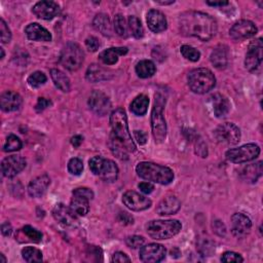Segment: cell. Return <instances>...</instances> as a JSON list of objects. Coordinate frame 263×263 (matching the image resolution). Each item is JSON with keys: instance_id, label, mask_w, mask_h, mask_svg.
<instances>
[{"instance_id": "6da1fadb", "label": "cell", "mask_w": 263, "mask_h": 263, "mask_svg": "<svg viewBox=\"0 0 263 263\" xmlns=\"http://www.w3.org/2000/svg\"><path fill=\"white\" fill-rule=\"evenodd\" d=\"M179 29L185 36L196 37L203 41L212 39L217 33V22L210 14L189 10L180 14Z\"/></svg>"}, {"instance_id": "7a4b0ae2", "label": "cell", "mask_w": 263, "mask_h": 263, "mask_svg": "<svg viewBox=\"0 0 263 263\" xmlns=\"http://www.w3.org/2000/svg\"><path fill=\"white\" fill-rule=\"evenodd\" d=\"M110 126L111 135L109 142L124 146L130 153L134 152L136 150V145L129 131L128 118L124 109L116 108L111 112Z\"/></svg>"}, {"instance_id": "3957f363", "label": "cell", "mask_w": 263, "mask_h": 263, "mask_svg": "<svg viewBox=\"0 0 263 263\" xmlns=\"http://www.w3.org/2000/svg\"><path fill=\"white\" fill-rule=\"evenodd\" d=\"M136 172L140 178L162 185H168L174 180V172L170 168L154 163H139Z\"/></svg>"}, {"instance_id": "277c9868", "label": "cell", "mask_w": 263, "mask_h": 263, "mask_svg": "<svg viewBox=\"0 0 263 263\" xmlns=\"http://www.w3.org/2000/svg\"><path fill=\"white\" fill-rule=\"evenodd\" d=\"M166 99L161 94L155 95L154 105L151 111V130L156 143H163L167 137V124L164 116Z\"/></svg>"}, {"instance_id": "5b68a950", "label": "cell", "mask_w": 263, "mask_h": 263, "mask_svg": "<svg viewBox=\"0 0 263 263\" xmlns=\"http://www.w3.org/2000/svg\"><path fill=\"white\" fill-rule=\"evenodd\" d=\"M216 78L211 70L207 68H198L188 74V85L196 94H206L214 89Z\"/></svg>"}, {"instance_id": "8992f818", "label": "cell", "mask_w": 263, "mask_h": 263, "mask_svg": "<svg viewBox=\"0 0 263 263\" xmlns=\"http://www.w3.org/2000/svg\"><path fill=\"white\" fill-rule=\"evenodd\" d=\"M182 224L178 220H153L146 225V232L151 239L168 240L180 233Z\"/></svg>"}, {"instance_id": "52a82bcc", "label": "cell", "mask_w": 263, "mask_h": 263, "mask_svg": "<svg viewBox=\"0 0 263 263\" xmlns=\"http://www.w3.org/2000/svg\"><path fill=\"white\" fill-rule=\"evenodd\" d=\"M89 166L91 171L103 179L105 182H113L118 177V167L110 160L104 159L102 156H94L90 160Z\"/></svg>"}, {"instance_id": "ba28073f", "label": "cell", "mask_w": 263, "mask_h": 263, "mask_svg": "<svg viewBox=\"0 0 263 263\" xmlns=\"http://www.w3.org/2000/svg\"><path fill=\"white\" fill-rule=\"evenodd\" d=\"M84 61V52L79 44L68 42L62 49L60 62L69 71H76Z\"/></svg>"}, {"instance_id": "9c48e42d", "label": "cell", "mask_w": 263, "mask_h": 263, "mask_svg": "<svg viewBox=\"0 0 263 263\" xmlns=\"http://www.w3.org/2000/svg\"><path fill=\"white\" fill-rule=\"evenodd\" d=\"M260 154V148L256 144H246L243 145L239 148H234L227 150L225 153L226 159L232 163L235 164H243L248 163L253 160Z\"/></svg>"}, {"instance_id": "30bf717a", "label": "cell", "mask_w": 263, "mask_h": 263, "mask_svg": "<svg viewBox=\"0 0 263 263\" xmlns=\"http://www.w3.org/2000/svg\"><path fill=\"white\" fill-rule=\"evenodd\" d=\"M214 136L219 143L236 145L241 140V130L232 122H225L214 131Z\"/></svg>"}, {"instance_id": "8fae6325", "label": "cell", "mask_w": 263, "mask_h": 263, "mask_svg": "<svg viewBox=\"0 0 263 263\" xmlns=\"http://www.w3.org/2000/svg\"><path fill=\"white\" fill-rule=\"evenodd\" d=\"M258 29L255 24L248 20L237 22L230 30V35L234 40L241 41L255 36Z\"/></svg>"}, {"instance_id": "7c38bea8", "label": "cell", "mask_w": 263, "mask_h": 263, "mask_svg": "<svg viewBox=\"0 0 263 263\" xmlns=\"http://www.w3.org/2000/svg\"><path fill=\"white\" fill-rule=\"evenodd\" d=\"M167 254L166 248L161 244H148L140 249L139 256L141 261L146 263H156L165 259Z\"/></svg>"}, {"instance_id": "4fadbf2b", "label": "cell", "mask_w": 263, "mask_h": 263, "mask_svg": "<svg viewBox=\"0 0 263 263\" xmlns=\"http://www.w3.org/2000/svg\"><path fill=\"white\" fill-rule=\"evenodd\" d=\"M262 50L263 44L261 38H258L250 43L246 59H245V66H246L247 70H249L250 72L255 71L260 66L262 62Z\"/></svg>"}, {"instance_id": "5bb4252c", "label": "cell", "mask_w": 263, "mask_h": 263, "mask_svg": "<svg viewBox=\"0 0 263 263\" xmlns=\"http://www.w3.org/2000/svg\"><path fill=\"white\" fill-rule=\"evenodd\" d=\"M26 168V160L21 155H10L5 157L1 163V171L3 176L12 178L20 174Z\"/></svg>"}, {"instance_id": "9a60e30c", "label": "cell", "mask_w": 263, "mask_h": 263, "mask_svg": "<svg viewBox=\"0 0 263 263\" xmlns=\"http://www.w3.org/2000/svg\"><path fill=\"white\" fill-rule=\"evenodd\" d=\"M89 107L97 115H106L111 109V102L103 92L94 91L89 99Z\"/></svg>"}, {"instance_id": "2e32d148", "label": "cell", "mask_w": 263, "mask_h": 263, "mask_svg": "<svg viewBox=\"0 0 263 263\" xmlns=\"http://www.w3.org/2000/svg\"><path fill=\"white\" fill-rule=\"evenodd\" d=\"M122 202H124L127 208L136 212L147 210L148 208L151 207V204H152V202L148 198L140 195L138 194V192L133 191V190L126 192L124 197H122Z\"/></svg>"}, {"instance_id": "e0dca14e", "label": "cell", "mask_w": 263, "mask_h": 263, "mask_svg": "<svg viewBox=\"0 0 263 263\" xmlns=\"http://www.w3.org/2000/svg\"><path fill=\"white\" fill-rule=\"evenodd\" d=\"M52 215L60 224L65 227H76L78 225L77 215L72 211L71 208H68L63 204H58L54 208Z\"/></svg>"}, {"instance_id": "ac0fdd59", "label": "cell", "mask_w": 263, "mask_h": 263, "mask_svg": "<svg viewBox=\"0 0 263 263\" xmlns=\"http://www.w3.org/2000/svg\"><path fill=\"white\" fill-rule=\"evenodd\" d=\"M252 222L249 217L242 213H236L232 217V233L238 239H243L250 234Z\"/></svg>"}, {"instance_id": "d6986e66", "label": "cell", "mask_w": 263, "mask_h": 263, "mask_svg": "<svg viewBox=\"0 0 263 263\" xmlns=\"http://www.w3.org/2000/svg\"><path fill=\"white\" fill-rule=\"evenodd\" d=\"M32 12L41 20H51L60 13V6L54 1H40L35 4Z\"/></svg>"}, {"instance_id": "ffe728a7", "label": "cell", "mask_w": 263, "mask_h": 263, "mask_svg": "<svg viewBox=\"0 0 263 263\" xmlns=\"http://www.w3.org/2000/svg\"><path fill=\"white\" fill-rule=\"evenodd\" d=\"M22 97L12 91H6L0 98V106L5 112H12L20 109L22 105Z\"/></svg>"}, {"instance_id": "44dd1931", "label": "cell", "mask_w": 263, "mask_h": 263, "mask_svg": "<svg viewBox=\"0 0 263 263\" xmlns=\"http://www.w3.org/2000/svg\"><path fill=\"white\" fill-rule=\"evenodd\" d=\"M147 24L149 29L154 33H161L168 27L166 15L156 9H151L147 13Z\"/></svg>"}, {"instance_id": "7402d4cb", "label": "cell", "mask_w": 263, "mask_h": 263, "mask_svg": "<svg viewBox=\"0 0 263 263\" xmlns=\"http://www.w3.org/2000/svg\"><path fill=\"white\" fill-rule=\"evenodd\" d=\"M50 184V179L46 174L33 179L28 186V194L31 198H40L44 195L47 187Z\"/></svg>"}, {"instance_id": "603a6c76", "label": "cell", "mask_w": 263, "mask_h": 263, "mask_svg": "<svg viewBox=\"0 0 263 263\" xmlns=\"http://www.w3.org/2000/svg\"><path fill=\"white\" fill-rule=\"evenodd\" d=\"M181 208V203L176 197H168L164 199L156 207V213L161 216L176 214Z\"/></svg>"}, {"instance_id": "cb8c5ba5", "label": "cell", "mask_w": 263, "mask_h": 263, "mask_svg": "<svg viewBox=\"0 0 263 263\" xmlns=\"http://www.w3.org/2000/svg\"><path fill=\"white\" fill-rule=\"evenodd\" d=\"M25 33L30 40H34V41H50L51 40L50 33L45 28H43L37 23L29 24L25 29Z\"/></svg>"}, {"instance_id": "d4e9b609", "label": "cell", "mask_w": 263, "mask_h": 263, "mask_svg": "<svg viewBox=\"0 0 263 263\" xmlns=\"http://www.w3.org/2000/svg\"><path fill=\"white\" fill-rule=\"evenodd\" d=\"M85 77L91 82H99V81L110 79L112 77V73L110 70L106 68H104L97 64H92L86 70Z\"/></svg>"}, {"instance_id": "484cf974", "label": "cell", "mask_w": 263, "mask_h": 263, "mask_svg": "<svg viewBox=\"0 0 263 263\" xmlns=\"http://www.w3.org/2000/svg\"><path fill=\"white\" fill-rule=\"evenodd\" d=\"M213 111L217 117H224L231 110V103L226 97L221 94H215L212 97Z\"/></svg>"}, {"instance_id": "4316f807", "label": "cell", "mask_w": 263, "mask_h": 263, "mask_svg": "<svg viewBox=\"0 0 263 263\" xmlns=\"http://www.w3.org/2000/svg\"><path fill=\"white\" fill-rule=\"evenodd\" d=\"M128 52V47H110L102 51L99 58L105 65H114L117 63L119 56H124Z\"/></svg>"}, {"instance_id": "83f0119b", "label": "cell", "mask_w": 263, "mask_h": 263, "mask_svg": "<svg viewBox=\"0 0 263 263\" xmlns=\"http://www.w3.org/2000/svg\"><path fill=\"white\" fill-rule=\"evenodd\" d=\"M261 175H262V163L261 162L252 164L248 167H245L241 172L242 178L245 181L251 182V183L256 182L258 178L261 177Z\"/></svg>"}, {"instance_id": "f1b7e54d", "label": "cell", "mask_w": 263, "mask_h": 263, "mask_svg": "<svg viewBox=\"0 0 263 263\" xmlns=\"http://www.w3.org/2000/svg\"><path fill=\"white\" fill-rule=\"evenodd\" d=\"M93 25L96 28V30H98L99 32H101L104 36H111V24H110V20L107 14L105 13H99L95 16V19L93 21Z\"/></svg>"}, {"instance_id": "f546056e", "label": "cell", "mask_w": 263, "mask_h": 263, "mask_svg": "<svg viewBox=\"0 0 263 263\" xmlns=\"http://www.w3.org/2000/svg\"><path fill=\"white\" fill-rule=\"evenodd\" d=\"M149 98L146 95L137 96L131 103V111L138 116H142L147 112Z\"/></svg>"}, {"instance_id": "4dcf8cb0", "label": "cell", "mask_w": 263, "mask_h": 263, "mask_svg": "<svg viewBox=\"0 0 263 263\" xmlns=\"http://www.w3.org/2000/svg\"><path fill=\"white\" fill-rule=\"evenodd\" d=\"M50 76L52 81L58 89L64 93L70 91V80L59 69H51L50 70Z\"/></svg>"}, {"instance_id": "1f68e13d", "label": "cell", "mask_w": 263, "mask_h": 263, "mask_svg": "<svg viewBox=\"0 0 263 263\" xmlns=\"http://www.w3.org/2000/svg\"><path fill=\"white\" fill-rule=\"evenodd\" d=\"M156 72V67L150 60H142L136 65V73L141 78H149Z\"/></svg>"}, {"instance_id": "d6a6232c", "label": "cell", "mask_w": 263, "mask_h": 263, "mask_svg": "<svg viewBox=\"0 0 263 263\" xmlns=\"http://www.w3.org/2000/svg\"><path fill=\"white\" fill-rule=\"evenodd\" d=\"M70 208L77 216H85L90 211L89 200L81 197L73 196V199L70 203Z\"/></svg>"}, {"instance_id": "836d02e7", "label": "cell", "mask_w": 263, "mask_h": 263, "mask_svg": "<svg viewBox=\"0 0 263 263\" xmlns=\"http://www.w3.org/2000/svg\"><path fill=\"white\" fill-rule=\"evenodd\" d=\"M211 62L217 69H224L229 62V56H227L226 48L220 46L215 48L211 54Z\"/></svg>"}, {"instance_id": "e575fe53", "label": "cell", "mask_w": 263, "mask_h": 263, "mask_svg": "<svg viewBox=\"0 0 263 263\" xmlns=\"http://www.w3.org/2000/svg\"><path fill=\"white\" fill-rule=\"evenodd\" d=\"M128 23H129L130 31H131L132 35H133V36L135 38L140 39V38H142L144 36V29H143V26H142L141 22H140V20L138 19L137 16H135V15L129 16Z\"/></svg>"}, {"instance_id": "d590c367", "label": "cell", "mask_w": 263, "mask_h": 263, "mask_svg": "<svg viewBox=\"0 0 263 263\" xmlns=\"http://www.w3.org/2000/svg\"><path fill=\"white\" fill-rule=\"evenodd\" d=\"M22 256L25 261L31 262H40L42 261V253L40 250L34 247H25L22 250Z\"/></svg>"}, {"instance_id": "8d00e7d4", "label": "cell", "mask_w": 263, "mask_h": 263, "mask_svg": "<svg viewBox=\"0 0 263 263\" xmlns=\"http://www.w3.org/2000/svg\"><path fill=\"white\" fill-rule=\"evenodd\" d=\"M114 30L120 37H128V27L122 14H116L114 17Z\"/></svg>"}, {"instance_id": "74e56055", "label": "cell", "mask_w": 263, "mask_h": 263, "mask_svg": "<svg viewBox=\"0 0 263 263\" xmlns=\"http://www.w3.org/2000/svg\"><path fill=\"white\" fill-rule=\"evenodd\" d=\"M22 146H23V144H22V141L19 137H16L15 135H9L6 138L5 144L3 146V150L5 152H12V151L20 150L22 148Z\"/></svg>"}, {"instance_id": "f35d334b", "label": "cell", "mask_w": 263, "mask_h": 263, "mask_svg": "<svg viewBox=\"0 0 263 263\" xmlns=\"http://www.w3.org/2000/svg\"><path fill=\"white\" fill-rule=\"evenodd\" d=\"M180 51L185 59H187L191 62H197L201 58L200 50H198L197 48L192 47L190 45H182L180 48Z\"/></svg>"}, {"instance_id": "ab89813d", "label": "cell", "mask_w": 263, "mask_h": 263, "mask_svg": "<svg viewBox=\"0 0 263 263\" xmlns=\"http://www.w3.org/2000/svg\"><path fill=\"white\" fill-rule=\"evenodd\" d=\"M46 80H47L46 75L41 71L34 72L28 77V83L32 87H39L43 85L46 82Z\"/></svg>"}, {"instance_id": "60d3db41", "label": "cell", "mask_w": 263, "mask_h": 263, "mask_svg": "<svg viewBox=\"0 0 263 263\" xmlns=\"http://www.w3.org/2000/svg\"><path fill=\"white\" fill-rule=\"evenodd\" d=\"M23 234L27 236V238L34 243H40L42 240V234L40 232H38L37 230L33 229L32 226L30 225H26L24 229L22 230Z\"/></svg>"}, {"instance_id": "b9f144b4", "label": "cell", "mask_w": 263, "mask_h": 263, "mask_svg": "<svg viewBox=\"0 0 263 263\" xmlns=\"http://www.w3.org/2000/svg\"><path fill=\"white\" fill-rule=\"evenodd\" d=\"M68 171L70 174L72 175H80L83 171V163L80 159H77V157H74V159H71L68 163Z\"/></svg>"}, {"instance_id": "7bdbcfd3", "label": "cell", "mask_w": 263, "mask_h": 263, "mask_svg": "<svg viewBox=\"0 0 263 263\" xmlns=\"http://www.w3.org/2000/svg\"><path fill=\"white\" fill-rule=\"evenodd\" d=\"M145 243V239L143 237H140V236H132V237H128L126 240V244L129 248L132 249H138V248H141Z\"/></svg>"}, {"instance_id": "ee69618b", "label": "cell", "mask_w": 263, "mask_h": 263, "mask_svg": "<svg viewBox=\"0 0 263 263\" xmlns=\"http://www.w3.org/2000/svg\"><path fill=\"white\" fill-rule=\"evenodd\" d=\"M0 32H1V42L8 43L11 40V32L3 19L0 21Z\"/></svg>"}, {"instance_id": "f6af8a7d", "label": "cell", "mask_w": 263, "mask_h": 263, "mask_svg": "<svg viewBox=\"0 0 263 263\" xmlns=\"http://www.w3.org/2000/svg\"><path fill=\"white\" fill-rule=\"evenodd\" d=\"M73 196L76 197H81L86 200H93L94 199V192L92 189L87 187H78L73 190Z\"/></svg>"}, {"instance_id": "bcb514c9", "label": "cell", "mask_w": 263, "mask_h": 263, "mask_svg": "<svg viewBox=\"0 0 263 263\" xmlns=\"http://www.w3.org/2000/svg\"><path fill=\"white\" fill-rule=\"evenodd\" d=\"M222 262H243V257L235 252H225L221 257Z\"/></svg>"}, {"instance_id": "7dc6e473", "label": "cell", "mask_w": 263, "mask_h": 263, "mask_svg": "<svg viewBox=\"0 0 263 263\" xmlns=\"http://www.w3.org/2000/svg\"><path fill=\"white\" fill-rule=\"evenodd\" d=\"M85 45H86L87 49L94 52V51H97L99 49L101 43H100L98 38H96L94 36H90L85 39Z\"/></svg>"}, {"instance_id": "c3c4849f", "label": "cell", "mask_w": 263, "mask_h": 263, "mask_svg": "<svg viewBox=\"0 0 263 263\" xmlns=\"http://www.w3.org/2000/svg\"><path fill=\"white\" fill-rule=\"evenodd\" d=\"M50 105H51L50 100H48L46 98H39L36 105H35V110H36L37 112H41L44 109H46L47 107H49Z\"/></svg>"}, {"instance_id": "681fc988", "label": "cell", "mask_w": 263, "mask_h": 263, "mask_svg": "<svg viewBox=\"0 0 263 263\" xmlns=\"http://www.w3.org/2000/svg\"><path fill=\"white\" fill-rule=\"evenodd\" d=\"M113 262H119V263H125V262H131V259L122 252H115L112 256Z\"/></svg>"}, {"instance_id": "f907efd6", "label": "cell", "mask_w": 263, "mask_h": 263, "mask_svg": "<svg viewBox=\"0 0 263 263\" xmlns=\"http://www.w3.org/2000/svg\"><path fill=\"white\" fill-rule=\"evenodd\" d=\"M213 229H214L215 233H216L218 236H220V237L225 236L226 229H225V225H224L221 221H219V220L215 221V222L213 223Z\"/></svg>"}, {"instance_id": "816d5d0a", "label": "cell", "mask_w": 263, "mask_h": 263, "mask_svg": "<svg viewBox=\"0 0 263 263\" xmlns=\"http://www.w3.org/2000/svg\"><path fill=\"white\" fill-rule=\"evenodd\" d=\"M134 136L140 145H144L147 142V135L142 131H135Z\"/></svg>"}, {"instance_id": "f5cc1de1", "label": "cell", "mask_w": 263, "mask_h": 263, "mask_svg": "<svg viewBox=\"0 0 263 263\" xmlns=\"http://www.w3.org/2000/svg\"><path fill=\"white\" fill-rule=\"evenodd\" d=\"M138 187L143 192V194H146V195L151 194V192L154 190V186L149 182H141L138 185Z\"/></svg>"}, {"instance_id": "db71d44e", "label": "cell", "mask_w": 263, "mask_h": 263, "mask_svg": "<svg viewBox=\"0 0 263 263\" xmlns=\"http://www.w3.org/2000/svg\"><path fill=\"white\" fill-rule=\"evenodd\" d=\"M118 220L119 222L121 223H124V224H133V217H131L128 213H120L119 216H118Z\"/></svg>"}, {"instance_id": "11a10c76", "label": "cell", "mask_w": 263, "mask_h": 263, "mask_svg": "<svg viewBox=\"0 0 263 263\" xmlns=\"http://www.w3.org/2000/svg\"><path fill=\"white\" fill-rule=\"evenodd\" d=\"M11 232H12V227H11V225H10L9 222H4L1 225V233H2L3 236L8 237V236H10Z\"/></svg>"}, {"instance_id": "9f6ffc18", "label": "cell", "mask_w": 263, "mask_h": 263, "mask_svg": "<svg viewBox=\"0 0 263 263\" xmlns=\"http://www.w3.org/2000/svg\"><path fill=\"white\" fill-rule=\"evenodd\" d=\"M82 140H83V138L81 137V136H74L72 139H71V143H72V145L74 146V147H79L80 146V144L82 143Z\"/></svg>"}, {"instance_id": "6f0895ef", "label": "cell", "mask_w": 263, "mask_h": 263, "mask_svg": "<svg viewBox=\"0 0 263 263\" xmlns=\"http://www.w3.org/2000/svg\"><path fill=\"white\" fill-rule=\"evenodd\" d=\"M207 4L211 5V6H225V5H229L230 2L229 1H207Z\"/></svg>"}, {"instance_id": "680465c9", "label": "cell", "mask_w": 263, "mask_h": 263, "mask_svg": "<svg viewBox=\"0 0 263 263\" xmlns=\"http://www.w3.org/2000/svg\"><path fill=\"white\" fill-rule=\"evenodd\" d=\"M157 3H161V4H163V5H166V4H171V3H174V1H156Z\"/></svg>"}, {"instance_id": "91938a15", "label": "cell", "mask_w": 263, "mask_h": 263, "mask_svg": "<svg viewBox=\"0 0 263 263\" xmlns=\"http://www.w3.org/2000/svg\"><path fill=\"white\" fill-rule=\"evenodd\" d=\"M0 258H1V262L2 263H5L6 262V259L4 258V255L3 254H0Z\"/></svg>"}, {"instance_id": "94428289", "label": "cell", "mask_w": 263, "mask_h": 263, "mask_svg": "<svg viewBox=\"0 0 263 263\" xmlns=\"http://www.w3.org/2000/svg\"><path fill=\"white\" fill-rule=\"evenodd\" d=\"M0 50H1V59H3L4 58V49L1 47L0 48Z\"/></svg>"}]
</instances>
